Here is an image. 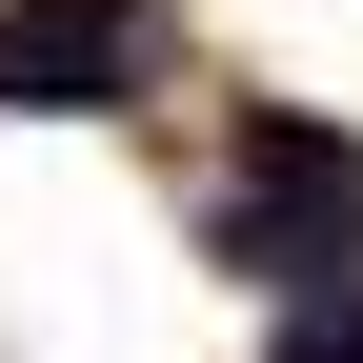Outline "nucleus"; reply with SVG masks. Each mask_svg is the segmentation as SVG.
I'll return each mask as SVG.
<instances>
[{
	"label": "nucleus",
	"mask_w": 363,
	"mask_h": 363,
	"mask_svg": "<svg viewBox=\"0 0 363 363\" xmlns=\"http://www.w3.org/2000/svg\"><path fill=\"white\" fill-rule=\"evenodd\" d=\"M202 242L242 262V283H303V303L363 283V142L303 121V101H262V121H242V182L202 202Z\"/></svg>",
	"instance_id": "1"
},
{
	"label": "nucleus",
	"mask_w": 363,
	"mask_h": 363,
	"mask_svg": "<svg viewBox=\"0 0 363 363\" xmlns=\"http://www.w3.org/2000/svg\"><path fill=\"white\" fill-rule=\"evenodd\" d=\"M0 101H21V121L142 101V0H0Z\"/></svg>",
	"instance_id": "2"
},
{
	"label": "nucleus",
	"mask_w": 363,
	"mask_h": 363,
	"mask_svg": "<svg viewBox=\"0 0 363 363\" xmlns=\"http://www.w3.org/2000/svg\"><path fill=\"white\" fill-rule=\"evenodd\" d=\"M283 363H363V283H323V303H303V323H283Z\"/></svg>",
	"instance_id": "3"
}]
</instances>
